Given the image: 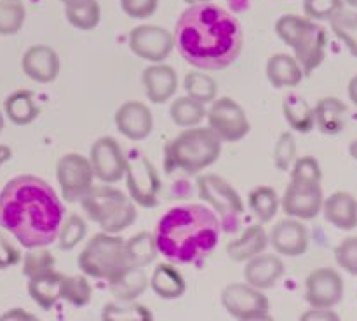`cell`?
I'll list each match as a JSON object with an SVG mask.
<instances>
[{
    "label": "cell",
    "instance_id": "cell-56",
    "mask_svg": "<svg viewBox=\"0 0 357 321\" xmlns=\"http://www.w3.org/2000/svg\"><path fill=\"white\" fill-rule=\"evenodd\" d=\"M345 3H349L351 7H354V9H357V0H344Z\"/></svg>",
    "mask_w": 357,
    "mask_h": 321
},
{
    "label": "cell",
    "instance_id": "cell-50",
    "mask_svg": "<svg viewBox=\"0 0 357 321\" xmlns=\"http://www.w3.org/2000/svg\"><path fill=\"white\" fill-rule=\"evenodd\" d=\"M347 93H349V98H351L352 103H354L357 107V75L352 77L351 82H349Z\"/></svg>",
    "mask_w": 357,
    "mask_h": 321
},
{
    "label": "cell",
    "instance_id": "cell-45",
    "mask_svg": "<svg viewBox=\"0 0 357 321\" xmlns=\"http://www.w3.org/2000/svg\"><path fill=\"white\" fill-rule=\"evenodd\" d=\"M335 260L345 272L357 276V236L345 237L335 248Z\"/></svg>",
    "mask_w": 357,
    "mask_h": 321
},
{
    "label": "cell",
    "instance_id": "cell-41",
    "mask_svg": "<svg viewBox=\"0 0 357 321\" xmlns=\"http://www.w3.org/2000/svg\"><path fill=\"white\" fill-rule=\"evenodd\" d=\"M56 260L47 250L42 248H30L23 260V274L26 278H33V276L45 274V272L54 271Z\"/></svg>",
    "mask_w": 357,
    "mask_h": 321
},
{
    "label": "cell",
    "instance_id": "cell-38",
    "mask_svg": "<svg viewBox=\"0 0 357 321\" xmlns=\"http://www.w3.org/2000/svg\"><path fill=\"white\" fill-rule=\"evenodd\" d=\"M26 20L24 6L17 0H0V35H16Z\"/></svg>",
    "mask_w": 357,
    "mask_h": 321
},
{
    "label": "cell",
    "instance_id": "cell-30",
    "mask_svg": "<svg viewBox=\"0 0 357 321\" xmlns=\"http://www.w3.org/2000/svg\"><path fill=\"white\" fill-rule=\"evenodd\" d=\"M282 114L289 128L296 133H310L316 128L314 122V108L309 101L298 93H289L282 101Z\"/></svg>",
    "mask_w": 357,
    "mask_h": 321
},
{
    "label": "cell",
    "instance_id": "cell-48",
    "mask_svg": "<svg viewBox=\"0 0 357 321\" xmlns=\"http://www.w3.org/2000/svg\"><path fill=\"white\" fill-rule=\"evenodd\" d=\"M300 320H305V321H337L340 320L335 311H331V307H312L309 309L307 313H303L300 316Z\"/></svg>",
    "mask_w": 357,
    "mask_h": 321
},
{
    "label": "cell",
    "instance_id": "cell-43",
    "mask_svg": "<svg viewBox=\"0 0 357 321\" xmlns=\"http://www.w3.org/2000/svg\"><path fill=\"white\" fill-rule=\"evenodd\" d=\"M296 159V143L291 133H282L274 147V164L279 171H289Z\"/></svg>",
    "mask_w": 357,
    "mask_h": 321
},
{
    "label": "cell",
    "instance_id": "cell-33",
    "mask_svg": "<svg viewBox=\"0 0 357 321\" xmlns=\"http://www.w3.org/2000/svg\"><path fill=\"white\" fill-rule=\"evenodd\" d=\"M157 253L159 251H157L153 234L139 232L136 236H132L131 239L126 241V258H128V265L145 267L150 262H153Z\"/></svg>",
    "mask_w": 357,
    "mask_h": 321
},
{
    "label": "cell",
    "instance_id": "cell-20",
    "mask_svg": "<svg viewBox=\"0 0 357 321\" xmlns=\"http://www.w3.org/2000/svg\"><path fill=\"white\" fill-rule=\"evenodd\" d=\"M142 84L146 98L152 103H166L178 91V73L174 72L173 66L153 63L143 70Z\"/></svg>",
    "mask_w": 357,
    "mask_h": 321
},
{
    "label": "cell",
    "instance_id": "cell-31",
    "mask_svg": "<svg viewBox=\"0 0 357 321\" xmlns=\"http://www.w3.org/2000/svg\"><path fill=\"white\" fill-rule=\"evenodd\" d=\"M248 206H250L251 213L257 216L260 223H268L274 220L279 209V195L268 185H260L255 187L248 195Z\"/></svg>",
    "mask_w": 357,
    "mask_h": 321
},
{
    "label": "cell",
    "instance_id": "cell-2",
    "mask_svg": "<svg viewBox=\"0 0 357 321\" xmlns=\"http://www.w3.org/2000/svg\"><path fill=\"white\" fill-rule=\"evenodd\" d=\"M173 37L181 58L199 70L230 66L244 40L239 20L211 2L188 6L178 17Z\"/></svg>",
    "mask_w": 357,
    "mask_h": 321
},
{
    "label": "cell",
    "instance_id": "cell-10",
    "mask_svg": "<svg viewBox=\"0 0 357 321\" xmlns=\"http://www.w3.org/2000/svg\"><path fill=\"white\" fill-rule=\"evenodd\" d=\"M206 117L209 129L222 142H241L251 129L244 108L229 96L216 98Z\"/></svg>",
    "mask_w": 357,
    "mask_h": 321
},
{
    "label": "cell",
    "instance_id": "cell-3",
    "mask_svg": "<svg viewBox=\"0 0 357 321\" xmlns=\"http://www.w3.org/2000/svg\"><path fill=\"white\" fill-rule=\"evenodd\" d=\"M222 223L216 213L202 204L174 206L155 225L157 251L176 264H194L216 248Z\"/></svg>",
    "mask_w": 357,
    "mask_h": 321
},
{
    "label": "cell",
    "instance_id": "cell-36",
    "mask_svg": "<svg viewBox=\"0 0 357 321\" xmlns=\"http://www.w3.org/2000/svg\"><path fill=\"white\" fill-rule=\"evenodd\" d=\"M183 89L187 96L194 98L204 105L213 103L216 100V94H218V86H216L215 79L204 72L187 73L183 80Z\"/></svg>",
    "mask_w": 357,
    "mask_h": 321
},
{
    "label": "cell",
    "instance_id": "cell-5",
    "mask_svg": "<svg viewBox=\"0 0 357 321\" xmlns=\"http://www.w3.org/2000/svg\"><path fill=\"white\" fill-rule=\"evenodd\" d=\"M275 33L293 49L303 75H310L326 56V30L309 17L284 14L275 21Z\"/></svg>",
    "mask_w": 357,
    "mask_h": 321
},
{
    "label": "cell",
    "instance_id": "cell-26",
    "mask_svg": "<svg viewBox=\"0 0 357 321\" xmlns=\"http://www.w3.org/2000/svg\"><path fill=\"white\" fill-rule=\"evenodd\" d=\"M265 73H267L268 82L275 89L298 86L303 79V70L300 63L296 61L295 56H289L286 52L271 56L265 66Z\"/></svg>",
    "mask_w": 357,
    "mask_h": 321
},
{
    "label": "cell",
    "instance_id": "cell-17",
    "mask_svg": "<svg viewBox=\"0 0 357 321\" xmlns=\"http://www.w3.org/2000/svg\"><path fill=\"white\" fill-rule=\"evenodd\" d=\"M115 126L122 136L131 142L149 138L153 129V115L142 101H126L115 112Z\"/></svg>",
    "mask_w": 357,
    "mask_h": 321
},
{
    "label": "cell",
    "instance_id": "cell-18",
    "mask_svg": "<svg viewBox=\"0 0 357 321\" xmlns=\"http://www.w3.org/2000/svg\"><path fill=\"white\" fill-rule=\"evenodd\" d=\"M268 243L279 255L300 257L309 248V230L298 218L289 216L272 227L268 234Z\"/></svg>",
    "mask_w": 357,
    "mask_h": 321
},
{
    "label": "cell",
    "instance_id": "cell-55",
    "mask_svg": "<svg viewBox=\"0 0 357 321\" xmlns=\"http://www.w3.org/2000/svg\"><path fill=\"white\" fill-rule=\"evenodd\" d=\"M3 126H6V121H3V114L0 112V133L3 131Z\"/></svg>",
    "mask_w": 357,
    "mask_h": 321
},
{
    "label": "cell",
    "instance_id": "cell-13",
    "mask_svg": "<svg viewBox=\"0 0 357 321\" xmlns=\"http://www.w3.org/2000/svg\"><path fill=\"white\" fill-rule=\"evenodd\" d=\"M89 163L94 178L101 184H117L126 173V154L112 136H101L91 145Z\"/></svg>",
    "mask_w": 357,
    "mask_h": 321
},
{
    "label": "cell",
    "instance_id": "cell-39",
    "mask_svg": "<svg viewBox=\"0 0 357 321\" xmlns=\"http://www.w3.org/2000/svg\"><path fill=\"white\" fill-rule=\"evenodd\" d=\"M86 234H87L86 220H84L82 216L73 213V215H68L66 218H63L56 241H58V246L61 248V250L70 251L73 250V248H75L84 237H86Z\"/></svg>",
    "mask_w": 357,
    "mask_h": 321
},
{
    "label": "cell",
    "instance_id": "cell-15",
    "mask_svg": "<svg viewBox=\"0 0 357 321\" xmlns=\"http://www.w3.org/2000/svg\"><path fill=\"white\" fill-rule=\"evenodd\" d=\"M323 188L321 184H305V181H295L286 187L282 195V211L288 216L298 220H312L323 209Z\"/></svg>",
    "mask_w": 357,
    "mask_h": 321
},
{
    "label": "cell",
    "instance_id": "cell-12",
    "mask_svg": "<svg viewBox=\"0 0 357 321\" xmlns=\"http://www.w3.org/2000/svg\"><path fill=\"white\" fill-rule=\"evenodd\" d=\"M56 178H58L61 197L66 202L80 201L94 185V173L89 159L75 152L65 154L58 160Z\"/></svg>",
    "mask_w": 357,
    "mask_h": 321
},
{
    "label": "cell",
    "instance_id": "cell-51",
    "mask_svg": "<svg viewBox=\"0 0 357 321\" xmlns=\"http://www.w3.org/2000/svg\"><path fill=\"white\" fill-rule=\"evenodd\" d=\"M13 159V150L9 145H0V167L7 163V160Z\"/></svg>",
    "mask_w": 357,
    "mask_h": 321
},
{
    "label": "cell",
    "instance_id": "cell-19",
    "mask_svg": "<svg viewBox=\"0 0 357 321\" xmlns=\"http://www.w3.org/2000/svg\"><path fill=\"white\" fill-rule=\"evenodd\" d=\"M59 56L52 47L44 44L31 45L21 58V68L24 75L38 84H49L59 75Z\"/></svg>",
    "mask_w": 357,
    "mask_h": 321
},
{
    "label": "cell",
    "instance_id": "cell-1",
    "mask_svg": "<svg viewBox=\"0 0 357 321\" xmlns=\"http://www.w3.org/2000/svg\"><path fill=\"white\" fill-rule=\"evenodd\" d=\"M63 218L56 191L35 174L10 178L0 191V227L28 250L56 241Z\"/></svg>",
    "mask_w": 357,
    "mask_h": 321
},
{
    "label": "cell",
    "instance_id": "cell-49",
    "mask_svg": "<svg viewBox=\"0 0 357 321\" xmlns=\"http://www.w3.org/2000/svg\"><path fill=\"white\" fill-rule=\"evenodd\" d=\"M0 320L24 321V320H35V316L31 313H26L24 309H21V307H14V309H9L7 313L0 314Z\"/></svg>",
    "mask_w": 357,
    "mask_h": 321
},
{
    "label": "cell",
    "instance_id": "cell-16",
    "mask_svg": "<svg viewBox=\"0 0 357 321\" xmlns=\"http://www.w3.org/2000/svg\"><path fill=\"white\" fill-rule=\"evenodd\" d=\"M344 279L335 269L321 267L305 279V300L310 307H335L344 299Z\"/></svg>",
    "mask_w": 357,
    "mask_h": 321
},
{
    "label": "cell",
    "instance_id": "cell-34",
    "mask_svg": "<svg viewBox=\"0 0 357 321\" xmlns=\"http://www.w3.org/2000/svg\"><path fill=\"white\" fill-rule=\"evenodd\" d=\"M66 21L77 30H93L101 20V7L98 0H84L73 6H65Z\"/></svg>",
    "mask_w": 357,
    "mask_h": 321
},
{
    "label": "cell",
    "instance_id": "cell-42",
    "mask_svg": "<svg viewBox=\"0 0 357 321\" xmlns=\"http://www.w3.org/2000/svg\"><path fill=\"white\" fill-rule=\"evenodd\" d=\"M291 180L305 181V184H321L323 180V170L316 157L303 156L295 159L291 166Z\"/></svg>",
    "mask_w": 357,
    "mask_h": 321
},
{
    "label": "cell",
    "instance_id": "cell-28",
    "mask_svg": "<svg viewBox=\"0 0 357 321\" xmlns=\"http://www.w3.org/2000/svg\"><path fill=\"white\" fill-rule=\"evenodd\" d=\"M61 279L63 274H59V272L56 271L28 278V293H30L31 300H33L40 309H52V307L56 306V302L59 300Z\"/></svg>",
    "mask_w": 357,
    "mask_h": 321
},
{
    "label": "cell",
    "instance_id": "cell-27",
    "mask_svg": "<svg viewBox=\"0 0 357 321\" xmlns=\"http://www.w3.org/2000/svg\"><path fill=\"white\" fill-rule=\"evenodd\" d=\"M150 288L157 297L164 300L180 299L187 292L183 274L169 264H159L150 276Z\"/></svg>",
    "mask_w": 357,
    "mask_h": 321
},
{
    "label": "cell",
    "instance_id": "cell-37",
    "mask_svg": "<svg viewBox=\"0 0 357 321\" xmlns=\"http://www.w3.org/2000/svg\"><path fill=\"white\" fill-rule=\"evenodd\" d=\"M93 297V286L86 276H63L59 299L66 300L75 307H84Z\"/></svg>",
    "mask_w": 357,
    "mask_h": 321
},
{
    "label": "cell",
    "instance_id": "cell-24",
    "mask_svg": "<svg viewBox=\"0 0 357 321\" xmlns=\"http://www.w3.org/2000/svg\"><path fill=\"white\" fill-rule=\"evenodd\" d=\"M268 246V234L261 223L250 225L239 237L227 244V255L234 262H248L250 258L264 253Z\"/></svg>",
    "mask_w": 357,
    "mask_h": 321
},
{
    "label": "cell",
    "instance_id": "cell-25",
    "mask_svg": "<svg viewBox=\"0 0 357 321\" xmlns=\"http://www.w3.org/2000/svg\"><path fill=\"white\" fill-rule=\"evenodd\" d=\"M347 114L349 108L344 101L335 96H328L317 101L314 107V122L323 135L333 136L344 131Z\"/></svg>",
    "mask_w": 357,
    "mask_h": 321
},
{
    "label": "cell",
    "instance_id": "cell-53",
    "mask_svg": "<svg viewBox=\"0 0 357 321\" xmlns=\"http://www.w3.org/2000/svg\"><path fill=\"white\" fill-rule=\"evenodd\" d=\"M185 3H188V6H195V3H206V2H211V0H183Z\"/></svg>",
    "mask_w": 357,
    "mask_h": 321
},
{
    "label": "cell",
    "instance_id": "cell-23",
    "mask_svg": "<svg viewBox=\"0 0 357 321\" xmlns=\"http://www.w3.org/2000/svg\"><path fill=\"white\" fill-rule=\"evenodd\" d=\"M149 285L150 278L146 276L145 269L129 265L108 281V290L121 302H132L145 293Z\"/></svg>",
    "mask_w": 357,
    "mask_h": 321
},
{
    "label": "cell",
    "instance_id": "cell-9",
    "mask_svg": "<svg viewBox=\"0 0 357 321\" xmlns=\"http://www.w3.org/2000/svg\"><path fill=\"white\" fill-rule=\"evenodd\" d=\"M126 185L129 197L142 208H153L159 202L160 180L153 164L142 150H131L126 156Z\"/></svg>",
    "mask_w": 357,
    "mask_h": 321
},
{
    "label": "cell",
    "instance_id": "cell-44",
    "mask_svg": "<svg viewBox=\"0 0 357 321\" xmlns=\"http://www.w3.org/2000/svg\"><path fill=\"white\" fill-rule=\"evenodd\" d=\"M340 9L344 0H303V13L314 21H330Z\"/></svg>",
    "mask_w": 357,
    "mask_h": 321
},
{
    "label": "cell",
    "instance_id": "cell-52",
    "mask_svg": "<svg viewBox=\"0 0 357 321\" xmlns=\"http://www.w3.org/2000/svg\"><path fill=\"white\" fill-rule=\"evenodd\" d=\"M349 156H351L354 160H357V138L351 143V145H349Z\"/></svg>",
    "mask_w": 357,
    "mask_h": 321
},
{
    "label": "cell",
    "instance_id": "cell-54",
    "mask_svg": "<svg viewBox=\"0 0 357 321\" xmlns=\"http://www.w3.org/2000/svg\"><path fill=\"white\" fill-rule=\"evenodd\" d=\"M63 3H65V6H73V3H80V2H84V0H61Z\"/></svg>",
    "mask_w": 357,
    "mask_h": 321
},
{
    "label": "cell",
    "instance_id": "cell-29",
    "mask_svg": "<svg viewBox=\"0 0 357 321\" xmlns=\"http://www.w3.org/2000/svg\"><path fill=\"white\" fill-rule=\"evenodd\" d=\"M3 112L7 119L16 126L31 124L40 114V108L35 103V96L31 91L20 89L10 93L3 101Z\"/></svg>",
    "mask_w": 357,
    "mask_h": 321
},
{
    "label": "cell",
    "instance_id": "cell-11",
    "mask_svg": "<svg viewBox=\"0 0 357 321\" xmlns=\"http://www.w3.org/2000/svg\"><path fill=\"white\" fill-rule=\"evenodd\" d=\"M222 306L236 320H268L271 302L261 290L248 283H232L222 292Z\"/></svg>",
    "mask_w": 357,
    "mask_h": 321
},
{
    "label": "cell",
    "instance_id": "cell-35",
    "mask_svg": "<svg viewBox=\"0 0 357 321\" xmlns=\"http://www.w3.org/2000/svg\"><path fill=\"white\" fill-rule=\"evenodd\" d=\"M331 30L345 44L347 51L357 58V13L340 9L330 20Z\"/></svg>",
    "mask_w": 357,
    "mask_h": 321
},
{
    "label": "cell",
    "instance_id": "cell-22",
    "mask_svg": "<svg viewBox=\"0 0 357 321\" xmlns=\"http://www.w3.org/2000/svg\"><path fill=\"white\" fill-rule=\"evenodd\" d=\"M324 218L340 230H352L357 227V199L351 192L338 191L323 201Z\"/></svg>",
    "mask_w": 357,
    "mask_h": 321
},
{
    "label": "cell",
    "instance_id": "cell-7",
    "mask_svg": "<svg viewBox=\"0 0 357 321\" xmlns=\"http://www.w3.org/2000/svg\"><path fill=\"white\" fill-rule=\"evenodd\" d=\"M77 262L80 271L89 278L110 281L119 272L129 267L126 258V241L117 234H94Z\"/></svg>",
    "mask_w": 357,
    "mask_h": 321
},
{
    "label": "cell",
    "instance_id": "cell-46",
    "mask_svg": "<svg viewBox=\"0 0 357 321\" xmlns=\"http://www.w3.org/2000/svg\"><path fill=\"white\" fill-rule=\"evenodd\" d=\"M159 0H121V7L126 16L132 20H146L157 10Z\"/></svg>",
    "mask_w": 357,
    "mask_h": 321
},
{
    "label": "cell",
    "instance_id": "cell-47",
    "mask_svg": "<svg viewBox=\"0 0 357 321\" xmlns=\"http://www.w3.org/2000/svg\"><path fill=\"white\" fill-rule=\"evenodd\" d=\"M21 262V251L6 234L0 232V271L13 267Z\"/></svg>",
    "mask_w": 357,
    "mask_h": 321
},
{
    "label": "cell",
    "instance_id": "cell-6",
    "mask_svg": "<svg viewBox=\"0 0 357 321\" xmlns=\"http://www.w3.org/2000/svg\"><path fill=\"white\" fill-rule=\"evenodd\" d=\"M84 211L93 222L101 227L103 232L119 234L136 220L135 202L124 192L110 187V184L93 185L80 199Z\"/></svg>",
    "mask_w": 357,
    "mask_h": 321
},
{
    "label": "cell",
    "instance_id": "cell-21",
    "mask_svg": "<svg viewBox=\"0 0 357 321\" xmlns=\"http://www.w3.org/2000/svg\"><path fill=\"white\" fill-rule=\"evenodd\" d=\"M284 274V264L275 255H257L244 267V281L258 290L274 288Z\"/></svg>",
    "mask_w": 357,
    "mask_h": 321
},
{
    "label": "cell",
    "instance_id": "cell-8",
    "mask_svg": "<svg viewBox=\"0 0 357 321\" xmlns=\"http://www.w3.org/2000/svg\"><path fill=\"white\" fill-rule=\"evenodd\" d=\"M199 197L208 202L220 218L222 229L232 230L237 229L241 216L244 213V202L239 192L220 174H202L197 178Z\"/></svg>",
    "mask_w": 357,
    "mask_h": 321
},
{
    "label": "cell",
    "instance_id": "cell-32",
    "mask_svg": "<svg viewBox=\"0 0 357 321\" xmlns=\"http://www.w3.org/2000/svg\"><path fill=\"white\" fill-rule=\"evenodd\" d=\"M206 114H208L206 105L190 96L176 98L171 103L169 108L171 119L180 128H194V126H199L206 119Z\"/></svg>",
    "mask_w": 357,
    "mask_h": 321
},
{
    "label": "cell",
    "instance_id": "cell-14",
    "mask_svg": "<svg viewBox=\"0 0 357 321\" xmlns=\"http://www.w3.org/2000/svg\"><path fill=\"white\" fill-rule=\"evenodd\" d=\"M129 47L145 61L162 63L173 51L174 37L157 24H139L129 33Z\"/></svg>",
    "mask_w": 357,
    "mask_h": 321
},
{
    "label": "cell",
    "instance_id": "cell-4",
    "mask_svg": "<svg viewBox=\"0 0 357 321\" xmlns=\"http://www.w3.org/2000/svg\"><path fill=\"white\" fill-rule=\"evenodd\" d=\"M222 140L209 128H187L174 136L164 150V166L169 171L197 174L220 159Z\"/></svg>",
    "mask_w": 357,
    "mask_h": 321
},
{
    "label": "cell",
    "instance_id": "cell-40",
    "mask_svg": "<svg viewBox=\"0 0 357 321\" xmlns=\"http://www.w3.org/2000/svg\"><path fill=\"white\" fill-rule=\"evenodd\" d=\"M128 306H119V304H107L103 307V313H101V318L103 320L110 321H119V320H136V321H149L152 320V313L146 309L145 306H139V304L126 302Z\"/></svg>",
    "mask_w": 357,
    "mask_h": 321
}]
</instances>
